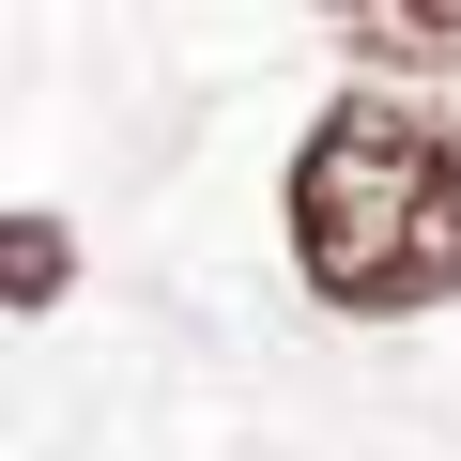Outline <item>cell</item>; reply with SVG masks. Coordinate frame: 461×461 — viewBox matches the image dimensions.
I'll list each match as a JSON object with an SVG mask.
<instances>
[{
	"label": "cell",
	"instance_id": "obj_1",
	"mask_svg": "<svg viewBox=\"0 0 461 461\" xmlns=\"http://www.w3.org/2000/svg\"><path fill=\"white\" fill-rule=\"evenodd\" d=\"M293 262L339 308H446L461 293V139L415 108H323L293 154Z\"/></svg>",
	"mask_w": 461,
	"mask_h": 461
},
{
	"label": "cell",
	"instance_id": "obj_2",
	"mask_svg": "<svg viewBox=\"0 0 461 461\" xmlns=\"http://www.w3.org/2000/svg\"><path fill=\"white\" fill-rule=\"evenodd\" d=\"M354 47H384V62H461V0H446V16H354Z\"/></svg>",
	"mask_w": 461,
	"mask_h": 461
},
{
	"label": "cell",
	"instance_id": "obj_3",
	"mask_svg": "<svg viewBox=\"0 0 461 461\" xmlns=\"http://www.w3.org/2000/svg\"><path fill=\"white\" fill-rule=\"evenodd\" d=\"M16 293H32V308L62 293V230H47V215H16Z\"/></svg>",
	"mask_w": 461,
	"mask_h": 461
}]
</instances>
